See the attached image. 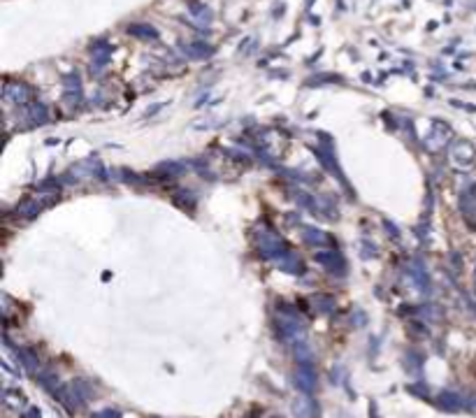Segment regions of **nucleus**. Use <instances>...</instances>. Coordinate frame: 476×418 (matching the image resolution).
Here are the masks:
<instances>
[{
  "label": "nucleus",
  "instance_id": "2",
  "mask_svg": "<svg viewBox=\"0 0 476 418\" xmlns=\"http://www.w3.org/2000/svg\"><path fill=\"white\" fill-rule=\"evenodd\" d=\"M441 404H444V407H448V409H458V400H455V397L453 395H444V400H441Z\"/></svg>",
  "mask_w": 476,
  "mask_h": 418
},
{
  "label": "nucleus",
  "instance_id": "1",
  "mask_svg": "<svg viewBox=\"0 0 476 418\" xmlns=\"http://www.w3.org/2000/svg\"><path fill=\"white\" fill-rule=\"evenodd\" d=\"M295 383H298L302 390H312L314 383H316V379H314V374L309 372V369H302V372L298 374V379H295Z\"/></svg>",
  "mask_w": 476,
  "mask_h": 418
}]
</instances>
